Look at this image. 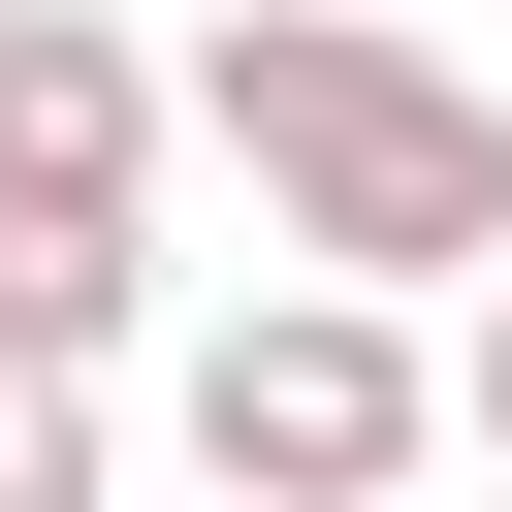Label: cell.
Returning <instances> with one entry per match:
<instances>
[{
	"label": "cell",
	"instance_id": "6da1fadb",
	"mask_svg": "<svg viewBox=\"0 0 512 512\" xmlns=\"http://www.w3.org/2000/svg\"><path fill=\"white\" fill-rule=\"evenodd\" d=\"M192 128H224L256 224L352 256V288H480V256H512V96H480L416 0H256V32H192Z\"/></svg>",
	"mask_w": 512,
	"mask_h": 512
},
{
	"label": "cell",
	"instance_id": "52a82bcc",
	"mask_svg": "<svg viewBox=\"0 0 512 512\" xmlns=\"http://www.w3.org/2000/svg\"><path fill=\"white\" fill-rule=\"evenodd\" d=\"M224 512H256V480H224Z\"/></svg>",
	"mask_w": 512,
	"mask_h": 512
},
{
	"label": "cell",
	"instance_id": "3957f363",
	"mask_svg": "<svg viewBox=\"0 0 512 512\" xmlns=\"http://www.w3.org/2000/svg\"><path fill=\"white\" fill-rule=\"evenodd\" d=\"M128 160H160V64L96 0H0V192H128Z\"/></svg>",
	"mask_w": 512,
	"mask_h": 512
},
{
	"label": "cell",
	"instance_id": "277c9868",
	"mask_svg": "<svg viewBox=\"0 0 512 512\" xmlns=\"http://www.w3.org/2000/svg\"><path fill=\"white\" fill-rule=\"evenodd\" d=\"M128 320H160V256H128V192H0V352H64V384H96Z\"/></svg>",
	"mask_w": 512,
	"mask_h": 512
},
{
	"label": "cell",
	"instance_id": "7a4b0ae2",
	"mask_svg": "<svg viewBox=\"0 0 512 512\" xmlns=\"http://www.w3.org/2000/svg\"><path fill=\"white\" fill-rule=\"evenodd\" d=\"M416 448H448V352H416V288H352V256L192 352V480H256V512H384Z\"/></svg>",
	"mask_w": 512,
	"mask_h": 512
},
{
	"label": "cell",
	"instance_id": "5b68a950",
	"mask_svg": "<svg viewBox=\"0 0 512 512\" xmlns=\"http://www.w3.org/2000/svg\"><path fill=\"white\" fill-rule=\"evenodd\" d=\"M0 512H96V384L64 352H0Z\"/></svg>",
	"mask_w": 512,
	"mask_h": 512
},
{
	"label": "cell",
	"instance_id": "8992f818",
	"mask_svg": "<svg viewBox=\"0 0 512 512\" xmlns=\"http://www.w3.org/2000/svg\"><path fill=\"white\" fill-rule=\"evenodd\" d=\"M448 416H480V448H512V288H480V352H448Z\"/></svg>",
	"mask_w": 512,
	"mask_h": 512
}]
</instances>
